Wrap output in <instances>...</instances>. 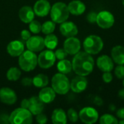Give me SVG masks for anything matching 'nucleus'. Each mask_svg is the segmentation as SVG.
Listing matches in <instances>:
<instances>
[{
  "label": "nucleus",
  "instance_id": "nucleus-1",
  "mask_svg": "<svg viewBox=\"0 0 124 124\" xmlns=\"http://www.w3.org/2000/svg\"><path fill=\"white\" fill-rule=\"evenodd\" d=\"M73 56L72 66L76 75L87 76L93 72L95 62L92 54L80 51Z\"/></svg>",
  "mask_w": 124,
  "mask_h": 124
},
{
  "label": "nucleus",
  "instance_id": "nucleus-2",
  "mask_svg": "<svg viewBox=\"0 0 124 124\" xmlns=\"http://www.w3.org/2000/svg\"><path fill=\"white\" fill-rule=\"evenodd\" d=\"M50 17L55 23H62L66 21L70 15L68 5L62 1L54 3L50 9Z\"/></svg>",
  "mask_w": 124,
  "mask_h": 124
},
{
  "label": "nucleus",
  "instance_id": "nucleus-3",
  "mask_svg": "<svg viewBox=\"0 0 124 124\" xmlns=\"http://www.w3.org/2000/svg\"><path fill=\"white\" fill-rule=\"evenodd\" d=\"M84 51L92 55L99 54L104 47V41L102 39L94 34L86 36L83 42Z\"/></svg>",
  "mask_w": 124,
  "mask_h": 124
},
{
  "label": "nucleus",
  "instance_id": "nucleus-4",
  "mask_svg": "<svg viewBox=\"0 0 124 124\" xmlns=\"http://www.w3.org/2000/svg\"><path fill=\"white\" fill-rule=\"evenodd\" d=\"M52 87L56 94L64 95L70 89V82L65 74L57 73L52 78Z\"/></svg>",
  "mask_w": 124,
  "mask_h": 124
},
{
  "label": "nucleus",
  "instance_id": "nucleus-5",
  "mask_svg": "<svg viewBox=\"0 0 124 124\" xmlns=\"http://www.w3.org/2000/svg\"><path fill=\"white\" fill-rule=\"evenodd\" d=\"M18 64L21 70L29 72L34 70L38 65V57L35 52L31 50H26L19 56Z\"/></svg>",
  "mask_w": 124,
  "mask_h": 124
},
{
  "label": "nucleus",
  "instance_id": "nucleus-6",
  "mask_svg": "<svg viewBox=\"0 0 124 124\" xmlns=\"http://www.w3.org/2000/svg\"><path fill=\"white\" fill-rule=\"evenodd\" d=\"M8 119L12 124H31L33 123V114L29 110L20 107L13 110Z\"/></svg>",
  "mask_w": 124,
  "mask_h": 124
},
{
  "label": "nucleus",
  "instance_id": "nucleus-7",
  "mask_svg": "<svg viewBox=\"0 0 124 124\" xmlns=\"http://www.w3.org/2000/svg\"><path fill=\"white\" fill-rule=\"evenodd\" d=\"M79 119L85 124H95L99 120L98 111L92 107H84L78 113Z\"/></svg>",
  "mask_w": 124,
  "mask_h": 124
},
{
  "label": "nucleus",
  "instance_id": "nucleus-8",
  "mask_svg": "<svg viewBox=\"0 0 124 124\" xmlns=\"http://www.w3.org/2000/svg\"><path fill=\"white\" fill-rule=\"evenodd\" d=\"M96 23L102 29H109L115 23V17L113 13L108 10H102L97 13Z\"/></svg>",
  "mask_w": 124,
  "mask_h": 124
},
{
  "label": "nucleus",
  "instance_id": "nucleus-9",
  "mask_svg": "<svg viewBox=\"0 0 124 124\" xmlns=\"http://www.w3.org/2000/svg\"><path fill=\"white\" fill-rule=\"evenodd\" d=\"M56 60L54 52L48 49L42 51L38 56V65L43 69H48L54 65Z\"/></svg>",
  "mask_w": 124,
  "mask_h": 124
},
{
  "label": "nucleus",
  "instance_id": "nucleus-10",
  "mask_svg": "<svg viewBox=\"0 0 124 124\" xmlns=\"http://www.w3.org/2000/svg\"><path fill=\"white\" fill-rule=\"evenodd\" d=\"M63 48L68 54L75 55L78 52H80L81 48V44L78 38L75 36L68 37L64 41Z\"/></svg>",
  "mask_w": 124,
  "mask_h": 124
},
{
  "label": "nucleus",
  "instance_id": "nucleus-11",
  "mask_svg": "<svg viewBox=\"0 0 124 124\" xmlns=\"http://www.w3.org/2000/svg\"><path fill=\"white\" fill-rule=\"evenodd\" d=\"M114 62L111 57L107 54H102L99 56L96 60L97 67L102 71V72H111L114 68Z\"/></svg>",
  "mask_w": 124,
  "mask_h": 124
},
{
  "label": "nucleus",
  "instance_id": "nucleus-12",
  "mask_svg": "<svg viewBox=\"0 0 124 124\" xmlns=\"http://www.w3.org/2000/svg\"><path fill=\"white\" fill-rule=\"evenodd\" d=\"M26 47L28 50H31L33 52H38L42 51L44 47V39L40 36H31L29 39L25 41Z\"/></svg>",
  "mask_w": 124,
  "mask_h": 124
},
{
  "label": "nucleus",
  "instance_id": "nucleus-13",
  "mask_svg": "<svg viewBox=\"0 0 124 124\" xmlns=\"http://www.w3.org/2000/svg\"><path fill=\"white\" fill-rule=\"evenodd\" d=\"M88 86V80L86 76L77 75L70 81V89L77 94L84 92Z\"/></svg>",
  "mask_w": 124,
  "mask_h": 124
},
{
  "label": "nucleus",
  "instance_id": "nucleus-14",
  "mask_svg": "<svg viewBox=\"0 0 124 124\" xmlns=\"http://www.w3.org/2000/svg\"><path fill=\"white\" fill-rule=\"evenodd\" d=\"M17 94L14 90L9 87H2L0 89V101L6 105H11L16 102Z\"/></svg>",
  "mask_w": 124,
  "mask_h": 124
},
{
  "label": "nucleus",
  "instance_id": "nucleus-15",
  "mask_svg": "<svg viewBox=\"0 0 124 124\" xmlns=\"http://www.w3.org/2000/svg\"><path fill=\"white\" fill-rule=\"evenodd\" d=\"M60 31L62 36L66 38L76 36L78 33V29L77 25L71 21H65L60 23Z\"/></svg>",
  "mask_w": 124,
  "mask_h": 124
},
{
  "label": "nucleus",
  "instance_id": "nucleus-16",
  "mask_svg": "<svg viewBox=\"0 0 124 124\" xmlns=\"http://www.w3.org/2000/svg\"><path fill=\"white\" fill-rule=\"evenodd\" d=\"M33 9L36 15L43 17L50 12L51 4L47 0H38L34 4Z\"/></svg>",
  "mask_w": 124,
  "mask_h": 124
},
{
  "label": "nucleus",
  "instance_id": "nucleus-17",
  "mask_svg": "<svg viewBox=\"0 0 124 124\" xmlns=\"http://www.w3.org/2000/svg\"><path fill=\"white\" fill-rule=\"evenodd\" d=\"M25 50V46L23 41L19 40H14L10 41L7 46V51L12 57H19Z\"/></svg>",
  "mask_w": 124,
  "mask_h": 124
},
{
  "label": "nucleus",
  "instance_id": "nucleus-18",
  "mask_svg": "<svg viewBox=\"0 0 124 124\" xmlns=\"http://www.w3.org/2000/svg\"><path fill=\"white\" fill-rule=\"evenodd\" d=\"M44 109V103L39 99L37 96H33L29 98V111L33 115L36 116L39 113H41Z\"/></svg>",
  "mask_w": 124,
  "mask_h": 124
},
{
  "label": "nucleus",
  "instance_id": "nucleus-19",
  "mask_svg": "<svg viewBox=\"0 0 124 124\" xmlns=\"http://www.w3.org/2000/svg\"><path fill=\"white\" fill-rule=\"evenodd\" d=\"M70 14L76 16L83 15L86 11V5L81 0H73L68 4Z\"/></svg>",
  "mask_w": 124,
  "mask_h": 124
},
{
  "label": "nucleus",
  "instance_id": "nucleus-20",
  "mask_svg": "<svg viewBox=\"0 0 124 124\" xmlns=\"http://www.w3.org/2000/svg\"><path fill=\"white\" fill-rule=\"evenodd\" d=\"M18 15L22 22L25 23H30L33 20H34L35 12L31 7L23 6L20 9Z\"/></svg>",
  "mask_w": 124,
  "mask_h": 124
},
{
  "label": "nucleus",
  "instance_id": "nucleus-21",
  "mask_svg": "<svg viewBox=\"0 0 124 124\" xmlns=\"http://www.w3.org/2000/svg\"><path fill=\"white\" fill-rule=\"evenodd\" d=\"M38 97L44 104H49L54 100L56 97V92L52 87L51 88L45 86L41 89Z\"/></svg>",
  "mask_w": 124,
  "mask_h": 124
},
{
  "label": "nucleus",
  "instance_id": "nucleus-22",
  "mask_svg": "<svg viewBox=\"0 0 124 124\" xmlns=\"http://www.w3.org/2000/svg\"><path fill=\"white\" fill-rule=\"evenodd\" d=\"M110 57L117 65H124V46L116 45L113 46L110 52Z\"/></svg>",
  "mask_w": 124,
  "mask_h": 124
},
{
  "label": "nucleus",
  "instance_id": "nucleus-23",
  "mask_svg": "<svg viewBox=\"0 0 124 124\" xmlns=\"http://www.w3.org/2000/svg\"><path fill=\"white\" fill-rule=\"evenodd\" d=\"M51 118L54 124H66L68 122L67 113L61 108H57L54 110Z\"/></svg>",
  "mask_w": 124,
  "mask_h": 124
},
{
  "label": "nucleus",
  "instance_id": "nucleus-24",
  "mask_svg": "<svg viewBox=\"0 0 124 124\" xmlns=\"http://www.w3.org/2000/svg\"><path fill=\"white\" fill-rule=\"evenodd\" d=\"M57 68L59 71V73H63V74H68L70 73L73 70L72 66V62L67 59L61 60L58 62L57 64Z\"/></svg>",
  "mask_w": 124,
  "mask_h": 124
},
{
  "label": "nucleus",
  "instance_id": "nucleus-25",
  "mask_svg": "<svg viewBox=\"0 0 124 124\" xmlns=\"http://www.w3.org/2000/svg\"><path fill=\"white\" fill-rule=\"evenodd\" d=\"M49 78L48 76L43 74L39 73L33 78V85L37 88H43L48 85Z\"/></svg>",
  "mask_w": 124,
  "mask_h": 124
},
{
  "label": "nucleus",
  "instance_id": "nucleus-26",
  "mask_svg": "<svg viewBox=\"0 0 124 124\" xmlns=\"http://www.w3.org/2000/svg\"><path fill=\"white\" fill-rule=\"evenodd\" d=\"M44 39L45 46L49 49L53 50L57 47L58 44V39L56 35L53 34V33L50 34H47Z\"/></svg>",
  "mask_w": 124,
  "mask_h": 124
},
{
  "label": "nucleus",
  "instance_id": "nucleus-27",
  "mask_svg": "<svg viewBox=\"0 0 124 124\" xmlns=\"http://www.w3.org/2000/svg\"><path fill=\"white\" fill-rule=\"evenodd\" d=\"M99 123L100 124H118V119L110 113H105L99 118Z\"/></svg>",
  "mask_w": 124,
  "mask_h": 124
},
{
  "label": "nucleus",
  "instance_id": "nucleus-28",
  "mask_svg": "<svg viewBox=\"0 0 124 124\" xmlns=\"http://www.w3.org/2000/svg\"><path fill=\"white\" fill-rule=\"evenodd\" d=\"M6 76H7V78L9 81H16L20 78L21 71L19 68H17L16 67H12L7 70Z\"/></svg>",
  "mask_w": 124,
  "mask_h": 124
},
{
  "label": "nucleus",
  "instance_id": "nucleus-29",
  "mask_svg": "<svg viewBox=\"0 0 124 124\" xmlns=\"http://www.w3.org/2000/svg\"><path fill=\"white\" fill-rule=\"evenodd\" d=\"M55 28H56L55 23L53 22L52 20H48V21L44 22L41 25V31L43 33L46 35L50 34L54 31Z\"/></svg>",
  "mask_w": 124,
  "mask_h": 124
},
{
  "label": "nucleus",
  "instance_id": "nucleus-30",
  "mask_svg": "<svg viewBox=\"0 0 124 124\" xmlns=\"http://www.w3.org/2000/svg\"><path fill=\"white\" fill-rule=\"evenodd\" d=\"M29 30L33 33H39L41 31V24L38 20H33L29 23Z\"/></svg>",
  "mask_w": 124,
  "mask_h": 124
},
{
  "label": "nucleus",
  "instance_id": "nucleus-31",
  "mask_svg": "<svg viewBox=\"0 0 124 124\" xmlns=\"http://www.w3.org/2000/svg\"><path fill=\"white\" fill-rule=\"evenodd\" d=\"M67 117H68V119L72 123H76L79 119L78 112L73 108L68 109V110L67 112Z\"/></svg>",
  "mask_w": 124,
  "mask_h": 124
},
{
  "label": "nucleus",
  "instance_id": "nucleus-32",
  "mask_svg": "<svg viewBox=\"0 0 124 124\" xmlns=\"http://www.w3.org/2000/svg\"><path fill=\"white\" fill-rule=\"evenodd\" d=\"M114 74L118 79L123 80L124 78V65H118L114 68Z\"/></svg>",
  "mask_w": 124,
  "mask_h": 124
},
{
  "label": "nucleus",
  "instance_id": "nucleus-33",
  "mask_svg": "<svg viewBox=\"0 0 124 124\" xmlns=\"http://www.w3.org/2000/svg\"><path fill=\"white\" fill-rule=\"evenodd\" d=\"M54 54H55L56 59H57V60H59L65 59V58L67 57V56L68 55V54L67 53V52L65 50L64 48L57 49L54 52Z\"/></svg>",
  "mask_w": 124,
  "mask_h": 124
},
{
  "label": "nucleus",
  "instance_id": "nucleus-34",
  "mask_svg": "<svg viewBox=\"0 0 124 124\" xmlns=\"http://www.w3.org/2000/svg\"><path fill=\"white\" fill-rule=\"evenodd\" d=\"M102 78L105 84H110L113 80V76L111 72H103Z\"/></svg>",
  "mask_w": 124,
  "mask_h": 124
},
{
  "label": "nucleus",
  "instance_id": "nucleus-35",
  "mask_svg": "<svg viewBox=\"0 0 124 124\" xmlns=\"http://www.w3.org/2000/svg\"><path fill=\"white\" fill-rule=\"evenodd\" d=\"M97 12H95L94 11L89 12L86 15V20L89 23H95L96 20H97Z\"/></svg>",
  "mask_w": 124,
  "mask_h": 124
},
{
  "label": "nucleus",
  "instance_id": "nucleus-36",
  "mask_svg": "<svg viewBox=\"0 0 124 124\" xmlns=\"http://www.w3.org/2000/svg\"><path fill=\"white\" fill-rule=\"evenodd\" d=\"M36 121L39 124H45L47 122V116L44 113H39L36 115Z\"/></svg>",
  "mask_w": 124,
  "mask_h": 124
},
{
  "label": "nucleus",
  "instance_id": "nucleus-37",
  "mask_svg": "<svg viewBox=\"0 0 124 124\" xmlns=\"http://www.w3.org/2000/svg\"><path fill=\"white\" fill-rule=\"evenodd\" d=\"M20 36L23 41H26L28 39H29V38L31 36V33L29 32V31L28 30H23L20 33Z\"/></svg>",
  "mask_w": 124,
  "mask_h": 124
},
{
  "label": "nucleus",
  "instance_id": "nucleus-38",
  "mask_svg": "<svg viewBox=\"0 0 124 124\" xmlns=\"http://www.w3.org/2000/svg\"><path fill=\"white\" fill-rule=\"evenodd\" d=\"M21 83L25 86H31L33 85V78L30 77H25L22 79Z\"/></svg>",
  "mask_w": 124,
  "mask_h": 124
},
{
  "label": "nucleus",
  "instance_id": "nucleus-39",
  "mask_svg": "<svg viewBox=\"0 0 124 124\" xmlns=\"http://www.w3.org/2000/svg\"><path fill=\"white\" fill-rule=\"evenodd\" d=\"M116 116L119 119H124V107L119 108L116 111Z\"/></svg>",
  "mask_w": 124,
  "mask_h": 124
},
{
  "label": "nucleus",
  "instance_id": "nucleus-40",
  "mask_svg": "<svg viewBox=\"0 0 124 124\" xmlns=\"http://www.w3.org/2000/svg\"><path fill=\"white\" fill-rule=\"evenodd\" d=\"M28 106H29V99H23L20 102V107L28 110Z\"/></svg>",
  "mask_w": 124,
  "mask_h": 124
},
{
  "label": "nucleus",
  "instance_id": "nucleus-41",
  "mask_svg": "<svg viewBox=\"0 0 124 124\" xmlns=\"http://www.w3.org/2000/svg\"><path fill=\"white\" fill-rule=\"evenodd\" d=\"M118 97L121 99V100H124V87L121 89L118 92Z\"/></svg>",
  "mask_w": 124,
  "mask_h": 124
},
{
  "label": "nucleus",
  "instance_id": "nucleus-42",
  "mask_svg": "<svg viewBox=\"0 0 124 124\" xmlns=\"http://www.w3.org/2000/svg\"><path fill=\"white\" fill-rule=\"evenodd\" d=\"M118 124H124V119H120V121L118 120Z\"/></svg>",
  "mask_w": 124,
  "mask_h": 124
},
{
  "label": "nucleus",
  "instance_id": "nucleus-43",
  "mask_svg": "<svg viewBox=\"0 0 124 124\" xmlns=\"http://www.w3.org/2000/svg\"><path fill=\"white\" fill-rule=\"evenodd\" d=\"M122 84H123V86L124 87V78L123 79V82H122Z\"/></svg>",
  "mask_w": 124,
  "mask_h": 124
},
{
  "label": "nucleus",
  "instance_id": "nucleus-44",
  "mask_svg": "<svg viewBox=\"0 0 124 124\" xmlns=\"http://www.w3.org/2000/svg\"><path fill=\"white\" fill-rule=\"evenodd\" d=\"M122 4H123V6L124 7V0H122Z\"/></svg>",
  "mask_w": 124,
  "mask_h": 124
}]
</instances>
